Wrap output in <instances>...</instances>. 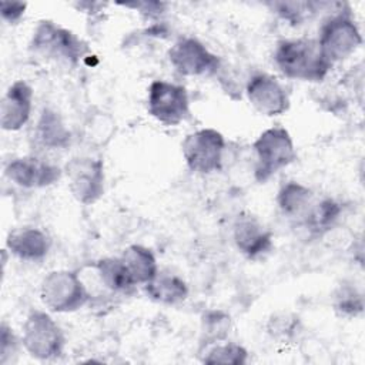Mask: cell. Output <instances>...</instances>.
Returning <instances> with one entry per match:
<instances>
[{
	"label": "cell",
	"mask_w": 365,
	"mask_h": 365,
	"mask_svg": "<svg viewBox=\"0 0 365 365\" xmlns=\"http://www.w3.org/2000/svg\"><path fill=\"white\" fill-rule=\"evenodd\" d=\"M231 329V317L222 309H208L201 317V345L224 342Z\"/></svg>",
	"instance_id": "obj_22"
},
{
	"label": "cell",
	"mask_w": 365,
	"mask_h": 365,
	"mask_svg": "<svg viewBox=\"0 0 365 365\" xmlns=\"http://www.w3.org/2000/svg\"><path fill=\"white\" fill-rule=\"evenodd\" d=\"M248 359V351L235 342H218L207 349L202 362L204 364H227V365H244Z\"/></svg>",
	"instance_id": "obj_24"
},
{
	"label": "cell",
	"mask_w": 365,
	"mask_h": 365,
	"mask_svg": "<svg viewBox=\"0 0 365 365\" xmlns=\"http://www.w3.org/2000/svg\"><path fill=\"white\" fill-rule=\"evenodd\" d=\"M33 87L24 80L13 81L0 103V125L4 131H19L30 120Z\"/></svg>",
	"instance_id": "obj_13"
},
{
	"label": "cell",
	"mask_w": 365,
	"mask_h": 365,
	"mask_svg": "<svg viewBox=\"0 0 365 365\" xmlns=\"http://www.w3.org/2000/svg\"><path fill=\"white\" fill-rule=\"evenodd\" d=\"M232 238L237 250L250 259L261 258L272 248L271 231L251 214L238 215L232 227Z\"/></svg>",
	"instance_id": "obj_14"
},
{
	"label": "cell",
	"mask_w": 365,
	"mask_h": 365,
	"mask_svg": "<svg viewBox=\"0 0 365 365\" xmlns=\"http://www.w3.org/2000/svg\"><path fill=\"white\" fill-rule=\"evenodd\" d=\"M100 284L114 294H128L134 289L135 282L131 278L125 264L120 257H106L94 265Z\"/></svg>",
	"instance_id": "obj_19"
},
{
	"label": "cell",
	"mask_w": 365,
	"mask_h": 365,
	"mask_svg": "<svg viewBox=\"0 0 365 365\" xmlns=\"http://www.w3.org/2000/svg\"><path fill=\"white\" fill-rule=\"evenodd\" d=\"M114 133L115 123L107 113H94L84 123V138L96 147H106L111 141Z\"/></svg>",
	"instance_id": "obj_23"
},
{
	"label": "cell",
	"mask_w": 365,
	"mask_h": 365,
	"mask_svg": "<svg viewBox=\"0 0 365 365\" xmlns=\"http://www.w3.org/2000/svg\"><path fill=\"white\" fill-rule=\"evenodd\" d=\"M30 50L48 61L76 67L87 51L86 43L71 30L56 24L51 20L40 21L31 36Z\"/></svg>",
	"instance_id": "obj_2"
},
{
	"label": "cell",
	"mask_w": 365,
	"mask_h": 365,
	"mask_svg": "<svg viewBox=\"0 0 365 365\" xmlns=\"http://www.w3.org/2000/svg\"><path fill=\"white\" fill-rule=\"evenodd\" d=\"M148 114L158 123L175 127L190 117V97L184 86L154 80L148 87Z\"/></svg>",
	"instance_id": "obj_8"
},
{
	"label": "cell",
	"mask_w": 365,
	"mask_h": 365,
	"mask_svg": "<svg viewBox=\"0 0 365 365\" xmlns=\"http://www.w3.org/2000/svg\"><path fill=\"white\" fill-rule=\"evenodd\" d=\"M317 43L322 56L334 66L348 58L359 48L362 34L351 14L341 11L322 23Z\"/></svg>",
	"instance_id": "obj_6"
},
{
	"label": "cell",
	"mask_w": 365,
	"mask_h": 365,
	"mask_svg": "<svg viewBox=\"0 0 365 365\" xmlns=\"http://www.w3.org/2000/svg\"><path fill=\"white\" fill-rule=\"evenodd\" d=\"M301 329L299 318L289 312L272 314L267 324L268 334L281 342H289L294 339Z\"/></svg>",
	"instance_id": "obj_25"
},
{
	"label": "cell",
	"mask_w": 365,
	"mask_h": 365,
	"mask_svg": "<svg viewBox=\"0 0 365 365\" xmlns=\"http://www.w3.org/2000/svg\"><path fill=\"white\" fill-rule=\"evenodd\" d=\"M21 331V344L30 356L40 361H51L63 354L66 342L63 329L48 312L31 311Z\"/></svg>",
	"instance_id": "obj_5"
},
{
	"label": "cell",
	"mask_w": 365,
	"mask_h": 365,
	"mask_svg": "<svg viewBox=\"0 0 365 365\" xmlns=\"http://www.w3.org/2000/svg\"><path fill=\"white\" fill-rule=\"evenodd\" d=\"M27 3L24 1H6L0 3V14L1 19L10 24H16L26 13Z\"/></svg>",
	"instance_id": "obj_29"
},
{
	"label": "cell",
	"mask_w": 365,
	"mask_h": 365,
	"mask_svg": "<svg viewBox=\"0 0 365 365\" xmlns=\"http://www.w3.org/2000/svg\"><path fill=\"white\" fill-rule=\"evenodd\" d=\"M315 3H274L272 7L277 10V13L291 24H299L307 14L315 11L312 7Z\"/></svg>",
	"instance_id": "obj_27"
},
{
	"label": "cell",
	"mask_w": 365,
	"mask_h": 365,
	"mask_svg": "<svg viewBox=\"0 0 365 365\" xmlns=\"http://www.w3.org/2000/svg\"><path fill=\"white\" fill-rule=\"evenodd\" d=\"M74 200L83 205L97 202L104 194V163L100 158L78 155L68 160L63 168Z\"/></svg>",
	"instance_id": "obj_9"
},
{
	"label": "cell",
	"mask_w": 365,
	"mask_h": 365,
	"mask_svg": "<svg viewBox=\"0 0 365 365\" xmlns=\"http://www.w3.org/2000/svg\"><path fill=\"white\" fill-rule=\"evenodd\" d=\"M40 298L48 311L57 314L74 312L83 308L90 292L76 271H50L40 284Z\"/></svg>",
	"instance_id": "obj_4"
},
{
	"label": "cell",
	"mask_w": 365,
	"mask_h": 365,
	"mask_svg": "<svg viewBox=\"0 0 365 365\" xmlns=\"http://www.w3.org/2000/svg\"><path fill=\"white\" fill-rule=\"evenodd\" d=\"M17 338L13 329L6 324L1 322L0 325V364L4 365L11 361V358L17 354Z\"/></svg>",
	"instance_id": "obj_28"
},
{
	"label": "cell",
	"mask_w": 365,
	"mask_h": 365,
	"mask_svg": "<svg viewBox=\"0 0 365 365\" xmlns=\"http://www.w3.org/2000/svg\"><path fill=\"white\" fill-rule=\"evenodd\" d=\"M312 190L298 181L285 182L277 194V204L281 212L291 218H304L312 205Z\"/></svg>",
	"instance_id": "obj_20"
},
{
	"label": "cell",
	"mask_w": 365,
	"mask_h": 365,
	"mask_svg": "<svg viewBox=\"0 0 365 365\" xmlns=\"http://www.w3.org/2000/svg\"><path fill=\"white\" fill-rule=\"evenodd\" d=\"M182 155L190 171L197 174H211L222 167L225 138L215 128H200L185 135Z\"/></svg>",
	"instance_id": "obj_7"
},
{
	"label": "cell",
	"mask_w": 365,
	"mask_h": 365,
	"mask_svg": "<svg viewBox=\"0 0 365 365\" xmlns=\"http://www.w3.org/2000/svg\"><path fill=\"white\" fill-rule=\"evenodd\" d=\"M334 308L344 317H356L364 311V299L361 292L355 288L345 285L341 287L334 299Z\"/></svg>",
	"instance_id": "obj_26"
},
{
	"label": "cell",
	"mask_w": 365,
	"mask_h": 365,
	"mask_svg": "<svg viewBox=\"0 0 365 365\" xmlns=\"http://www.w3.org/2000/svg\"><path fill=\"white\" fill-rule=\"evenodd\" d=\"M4 175L21 188L37 190L56 184L61 178L63 170L34 155H24L10 160L4 167Z\"/></svg>",
	"instance_id": "obj_11"
},
{
	"label": "cell",
	"mask_w": 365,
	"mask_h": 365,
	"mask_svg": "<svg viewBox=\"0 0 365 365\" xmlns=\"http://www.w3.org/2000/svg\"><path fill=\"white\" fill-rule=\"evenodd\" d=\"M255 151L254 178L257 182H267L279 170L297 160V150L291 134L284 127L264 130L252 144Z\"/></svg>",
	"instance_id": "obj_3"
},
{
	"label": "cell",
	"mask_w": 365,
	"mask_h": 365,
	"mask_svg": "<svg viewBox=\"0 0 365 365\" xmlns=\"http://www.w3.org/2000/svg\"><path fill=\"white\" fill-rule=\"evenodd\" d=\"M36 138L47 150H63L71 143V134L64 125L60 114L44 108L36 124Z\"/></svg>",
	"instance_id": "obj_17"
},
{
	"label": "cell",
	"mask_w": 365,
	"mask_h": 365,
	"mask_svg": "<svg viewBox=\"0 0 365 365\" xmlns=\"http://www.w3.org/2000/svg\"><path fill=\"white\" fill-rule=\"evenodd\" d=\"M250 104L262 115L275 117L289 108V97L281 83L265 73L254 74L245 87Z\"/></svg>",
	"instance_id": "obj_12"
},
{
	"label": "cell",
	"mask_w": 365,
	"mask_h": 365,
	"mask_svg": "<svg viewBox=\"0 0 365 365\" xmlns=\"http://www.w3.org/2000/svg\"><path fill=\"white\" fill-rule=\"evenodd\" d=\"M144 292L154 302L175 305L187 299L188 285L175 274L158 271V274L144 285Z\"/></svg>",
	"instance_id": "obj_16"
},
{
	"label": "cell",
	"mask_w": 365,
	"mask_h": 365,
	"mask_svg": "<svg viewBox=\"0 0 365 365\" xmlns=\"http://www.w3.org/2000/svg\"><path fill=\"white\" fill-rule=\"evenodd\" d=\"M120 258L125 264L135 285H145L158 274V265L153 251L140 244H131L121 252Z\"/></svg>",
	"instance_id": "obj_18"
},
{
	"label": "cell",
	"mask_w": 365,
	"mask_h": 365,
	"mask_svg": "<svg viewBox=\"0 0 365 365\" xmlns=\"http://www.w3.org/2000/svg\"><path fill=\"white\" fill-rule=\"evenodd\" d=\"M274 63L285 77L314 83L322 81L332 68V64L322 56L317 40L312 38L278 41Z\"/></svg>",
	"instance_id": "obj_1"
},
{
	"label": "cell",
	"mask_w": 365,
	"mask_h": 365,
	"mask_svg": "<svg viewBox=\"0 0 365 365\" xmlns=\"http://www.w3.org/2000/svg\"><path fill=\"white\" fill-rule=\"evenodd\" d=\"M168 60L177 73L187 77L210 76L220 67V58L195 37L178 38L168 50Z\"/></svg>",
	"instance_id": "obj_10"
},
{
	"label": "cell",
	"mask_w": 365,
	"mask_h": 365,
	"mask_svg": "<svg viewBox=\"0 0 365 365\" xmlns=\"http://www.w3.org/2000/svg\"><path fill=\"white\" fill-rule=\"evenodd\" d=\"M342 214V205L334 198H324L312 204L304 215L302 222L314 235H322L334 228Z\"/></svg>",
	"instance_id": "obj_21"
},
{
	"label": "cell",
	"mask_w": 365,
	"mask_h": 365,
	"mask_svg": "<svg viewBox=\"0 0 365 365\" xmlns=\"http://www.w3.org/2000/svg\"><path fill=\"white\" fill-rule=\"evenodd\" d=\"M125 7H133L137 9L138 11L147 14V16H157L164 11V7L167 6L165 3H158V1H137V3H125L123 4Z\"/></svg>",
	"instance_id": "obj_30"
},
{
	"label": "cell",
	"mask_w": 365,
	"mask_h": 365,
	"mask_svg": "<svg viewBox=\"0 0 365 365\" xmlns=\"http://www.w3.org/2000/svg\"><path fill=\"white\" fill-rule=\"evenodd\" d=\"M6 248L19 259L36 262L47 257L51 248V240L40 228L23 227L7 235Z\"/></svg>",
	"instance_id": "obj_15"
}]
</instances>
